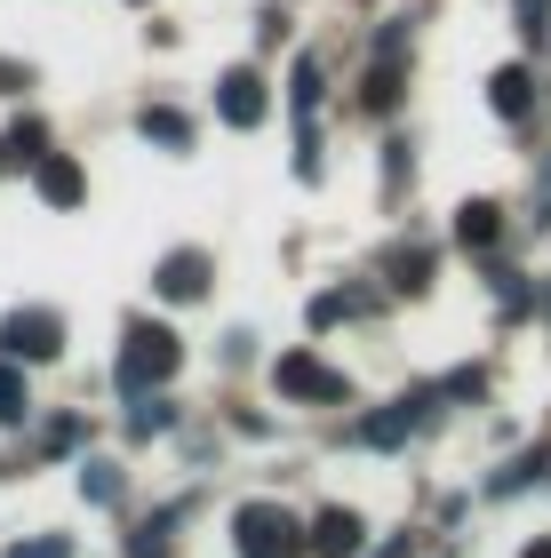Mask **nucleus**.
<instances>
[{
  "label": "nucleus",
  "instance_id": "obj_1",
  "mask_svg": "<svg viewBox=\"0 0 551 558\" xmlns=\"http://www.w3.org/2000/svg\"><path fill=\"white\" fill-rule=\"evenodd\" d=\"M177 360H184V343L168 336V327L136 319L129 336H120V351H112V384H120V399H144V391H160L168 375H177Z\"/></svg>",
  "mask_w": 551,
  "mask_h": 558
},
{
  "label": "nucleus",
  "instance_id": "obj_2",
  "mask_svg": "<svg viewBox=\"0 0 551 558\" xmlns=\"http://www.w3.org/2000/svg\"><path fill=\"white\" fill-rule=\"evenodd\" d=\"M232 550L240 558H304V519L280 511V502H240L232 511Z\"/></svg>",
  "mask_w": 551,
  "mask_h": 558
},
{
  "label": "nucleus",
  "instance_id": "obj_3",
  "mask_svg": "<svg viewBox=\"0 0 551 558\" xmlns=\"http://www.w3.org/2000/svg\"><path fill=\"white\" fill-rule=\"evenodd\" d=\"M0 351H9V360H57L64 351V319L40 312V303H24V312L0 319Z\"/></svg>",
  "mask_w": 551,
  "mask_h": 558
},
{
  "label": "nucleus",
  "instance_id": "obj_4",
  "mask_svg": "<svg viewBox=\"0 0 551 558\" xmlns=\"http://www.w3.org/2000/svg\"><path fill=\"white\" fill-rule=\"evenodd\" d=\"M432 408H440V391H408L399 408H384V415H360V423H352V439H360V447H399L408 430H423V415H432Z\"/></svg>",
  "mask_w": 551,
  "mask_h": 558
},
{
  "label": "nucleus",
  "instance_id": "obj_5",
  "mask_svg": "<svg viewBox=\"0 0 551 558\" xmlns=\"http://www.w3.org/2000/svg\"><path fill=\"white\" fill-rule=\"evenodd\" d=\"M216 112L232 120V129H256V120L272 112V88H264V72H256V64H232V72L216 81Z\"/></svg>",
  "mask_w": 551,
  "mask_h": 558
},
{
  "label": "nucleus",
  "instance_id": "obj_6",
  "mask_svg": "<svg viewBox=\"0 0 551 558\" xmlns=\"http://www.w3.org/2000/svg\"><path fill=\"white\" fill-rule=\"evenodd\" d=\"M272 384H280V399H344V375L320 367L312 351H288V360L272 367Z\"/></svg>",
  "mask_w": 551,
  "mask_h": 558
},
{
  "label": "nucleus",
  "instance_id": "obj_7",
  "mask_svg": "<svg viewBox=\"0 0 551 558\" xmlns=\"http://www.w3.org/2000/svg\"><path fill=\"white\" fill-rule=\"evenodd\" d=\"M160 303H200L208 295V256H200V247H177V256H160Z\"/></svg>",
  "mask_w": 551,
  "mask_h": 558
},
{
  "label": "nucleus",
  "instance_id": "obj_8",
  "mask_svg": "<svg viewBox=\"0 0 551 558\" xmlns=\"http://www.w3.org/2000/svg\"><path fill=\"white\" fill-rule=\"evenodd\" d=\"M360 535H368V526H360V511H336V502H328V511H320V519L304 526L312 558H360Z\"/></svg>",
  "mask_w": 551,
  "mask_h": 558
},
{
  "label": "nucleus",
  "instance_id": "obj_9",
  "mask_svg": "<svg viewBox=\"0 0 551 558\" xmlns=\"http://www.w3.org/2000/svg\"><path fill=\"white\" fill-rule=\"evenodd\" d=\"M33 184H40L48 208H81L88 199V175H81V160H64V151H48V160L33 168Z\"/></svg>",
  "mask_w": 551,
  "mask_h": 558
},
{
  "label": "nucleus",
  "instance_id": "obj_10",
  "mask_svg": "<svg viewBox=\"0 0 551 558\" xmlns=\"http://www.w3.org/2000/svg\"><path fill=\"white\" fill-rule=\"evenodd\" d=\"M456 240L471 247V256H495V240H504V208H495V199H464V208H456Z\"/></svg>",
  "mask_w": 551,
  "mask_h": 558
},
{
  "label": "nucleus",
  "instance_id": "obj_11",
  "mask_svg": "<svg viewBox=\"0 0 551 558\" xmlns=\"http://www.w3.org/2000/svg\"><path fill=\"white\" fill-rule=\"evenodd\" d=\"M136 136L160 144V151H192V112H177V105H144V112H136Z\"/></svg>",
  "mask_w": 551,
  "mask_h": 558
},
{
  "label": "nucleus",
  "instance_id": "obj_12",
  "mask_svg": "<svg viewBox=\"0 0 551 558\" xmlns=\"http://www.w3.org/2000/svg\"><path fill=\"white\" fill-rule=\"evenodd\" d=\"M488 105L504 112V120H528V112H536V72H528V64H504V72L488 81Z\"/></svg>",
  "mask_w": 551,
  "mask_h": 558
},
{
  "label": "nucleus",
  "instance_id": "obj_13",
  "mask_svg": "<svg viewBox=\"0 0 551 558\" xmlns=\"http://www.w3.org/2000/svg\"><path fill=\"white\" fill-rule=\"evenodd\" d=\"M288 105H296V120L312 129V112H320V57H296V72H288Z\"/></svg>",
  "mask_w": 551,
  "mask_h": 558
},
{
  "label": "nucleus",
  "instance_id": "obj_14",
  "mask_svg": "<svg viewBox=\"0 0 551 558\" xmlns=\"http://www.w3.org/2000/svg\"><path fill=\"white\" fill-rule=\"evenodd\" d=\"M392 288H399V295H423V288H432V247H399V256H392Z\"/></svg>",
  "mask_w": 551,
  "mask_h": 558
},
{
  "label": "nucleus",
  "instance_id": "obj_15",
  "mask_svg": "<svg viewBox=\"0 0 551 558\" xmlns=\"http://www.w3.org/2000/svg\"><path fill=\"white\" fill-rule=\"evenodd\" d=\"M177 519H184V502H168V511H160L153 526H144V535H136L129 550H136V558H168V535H177Z\"/></svg>",
  "mask_w": 551,
  "mask_h": 558
},
{
  "label": "nucleus",
  "instance_id": "obj_16",
  "mask_svg": "<svg viewBox=\"0 0 551 558\" xmlns=\"http://www.w3.org/2000/svg\"><path fill=\"white\" fill-rule=\"evenodd\" d=\"M9 160H33V168L48 160V129H40V120H33V112H24V120H16V129H9Z\"/></svg>",
  "mask_w": 551,
  "mask_h": 558
},
{
  "label": "nucleus",
  "instance_id": "obj_17",
  "mask_svg": "<svg viewBox=\"0 0 551 558\" xmlns=\"http://www.w3.org/2000/svg\"><path fill=\"white\" fill-rule=\"evenodd\" d=\"M81 495H88V502H112V495H120V471H112V463H81Z\"/></svg>",
  "mask_w": 551,
  "mask_h": 558
},
{
  "label": "nucleus",
  "instance_id": "obj_18",
  "mask_svg": "<svg viewBox=\"0 0 551 558\" xmlns=\"http://www.w3.org/2000/svg\"><path fill=\"white\" fill-rule=\"evenodd\" d=\"M0 423H24V375L0 360Z\"/></svg>",
  "mask_w": 551,
  "mask_h": 558
},
{
  "label": "nucleus",
  "instance_id": "obj_19",
  "mask_svg": "<svg viewBox=\"0 0 551 558\" xmlns=\"http://www.w3.org/2000/svg\"><path fill=\"white\" fill-rule=\"evenodd\" d=\"M0 558H72V543L64 535H24V543H9Z\"/></svg>",
  "mask_w": 551,
  "mask_h": 558
},
{
  "label": "nucleus",
  "instance_id": "obj_20",
  "mask_svg": "<svg viewBox=\"0 0 551 558\" xmlns=\"http://www.w3.org/2000/svg\"><path fill=\"white\" fill-rule=\"evenodd\" d=\"M168 423H177V408H168V399H153V391H144V399H136V430H144V439H153V430H168Z\"/></svg>",
  "mask_w": 551,
  "mask_h": 558
},
{
  "label": "nucleus",
  "instance_id": "obj_21",
  "mask_svg": "<svg viewBox=\"0 0 551 558\" xmlns=\"http://www.w3.org/2000/svg\"><path fill=\"white\" fill-rule=\"evenodd\" d=\"M480 391H488V375H480V367H456V375L440 384V399H480Z\"/></svg>",
  "mask_w": 551,
  "mask_h": 558
},
{
  "label": "nucleus",
  "instance_id": "obj_22",
  "mask_svg": "<svg viewBox=\"0 0 551 558\" xmlns=\"http://www.w3.org/2000/svg\"><path fill=\"white\" fill-rule=\"evenodd\" d=\"M40 447H48V454H72V447H81V423H72V415H57V423L40 430Z\"/></svg>",
  "mask_w": 551,
  "mask_h": 558
},
{
  "label": "nucleus",
  "instance_id": "obj_23",
  "mask_svg": "<svg viewBox=\"0 0 551 558\" xmlns=\"http://www.w3.org/2000/svg\"><path fill=\"white\" fill-rule=\"evenodd\" d=\"M519 558H551V535H536V543H528V550H519Z\"/></svg>",
  "mask_w": 551,
  "mask_h": 558
},
{
  "label": "nucleus",
  "instance_id": "obj_24",
  "mask_svg": "<svg viewBox=\"0 0 551 558\" xmlns=\"http://www.w3.org/2000/svg\"><path fill=\"white\" fill-rule=\"evenodd\" d=\"M375 558H408V543H384V550H375Z\"/></svg>",
  "mask_w": 551,
  "mask_h": 558
},
{
  "label": "nucleus",
  "instance_id": "obj_25",
  "mask_svg": "<svg viewBox=\"0 0 551 558\" xmlns=\"http://www.w3.org/2000/svg\"><path fill=\"white\" fill-rule=\"evenodd\" d=\"M0 168H9V144H0Z\"/></svg>",
  "mask_w": 551,
  "mask_h": 558
}]
</instances>
